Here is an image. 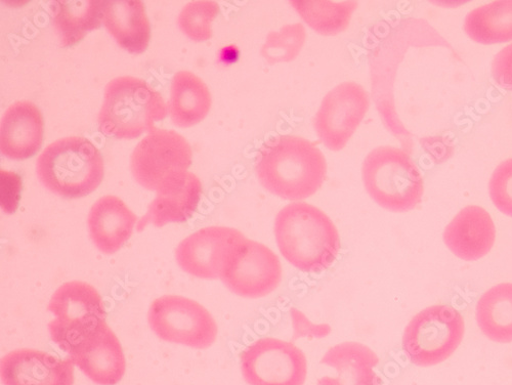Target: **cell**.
Listing matches in <instances>:
<instances>
[{
    "mask_svg": "<svg viewBox=\"0 0 512 385\" xmlns=\"http://www.w3.org/2000/svg\"><path fill=\"white\" fill-rule=\"evenodd\" d=\"M255 174L271 194L300 201L315 195L326 180L327 163L312 142L280 136L265 143L255 159Z\"/></svg>",
    "mask_w": 512,
    "mask_h": 385,
    "instance_id": "1",
    "label": "cell"
},
{
    "mask_svg": "<svg viewBox=\"0 0 512 385\" xmlns=\"http://www.w3.org/2000/svg\"><path fill=\"white\" fill-rule=\"evenodd\" d=\"M278 248L294 268L321 273L336 261L340 237L324 211L308 203H291L281 209L274 226Z\"/></svg>",
    "mask_w": 512,
    "mask_h": 385,
    "instance_id": "2",
    "label": "cell"
},
{
    "mask_svg": "<svg viewBox=\"0 0 512 385\" xmlns=\"http://www.w3.org/2000/svg\"><path fill=\"white\" fill-rule=\"evenodd\" d=\"M168 107L162 95L144 79L120 76L108 82L99 114L100 131L117 139H137L156 130Z\"/></svg>",
    "mask_w": 512,
    "mask_h": 385,
    "instance_id": "3",
    "label": "cell"
},
{
    "mask_svg": "<svg viewBox=\"0 0 512 385\" xmlns=\"http://www.w3.org/2000/svg\"><path fill=\"white\" fill-rule=\"evenodd\" d=\"M36 174L52 193L68 199L83 198L104 179V160L88 139L68 137L50 144L36 161Z\"/></svg>",
    "mask_w": 512,
    "mask_h": 385,
    "instance_id": "4",
    "label": "cell"
},
{
    "mask_svg": "<svg viewBox=\"0 0 512 385\" xmlns=\"http://www.w3.org/2000/svg\"><path fill=\"white\" fill-rule=\"evenodd\" d=\"M362 179L369 196L384 209L407 212L422 200L423 178L402 149L387 146L371 151L363 162Z\"/></svg>",
    "mask_w": 512,
    "mask_h": 385,
    "instance_id": "5",
    "label": "cell"
},
{
    "mask_svg": "<svg viewBox=\"0 0 512 385\" xmlns=\"http://www.w3.org/2000/svg\"><path fill=\"white\" fill-rule=\"evenodd\" d=\"M48 310L55 317L48 326L51 338L67 354L106 322L102 296L87 282L70 281L61 285L53 294Z\"/></svg>",
    "mask_w": 512,
    "mask_h": 385,
    "instance_id": "6",
    "label": "cell"
},
{
    "mask_svg": "<svg viewBox=\"0 0 512 385\" xmlns=\"http://www.w3.org/2000/svg\"><path fill=\"white\" fill-rule=\"evenodd\" d=\"M464 319L452 307L433 306L418 313L403 336V349L419 367L443 363L457 350L464 336Z\"/></svg>",
    "mask_w": 512,
    "mask_h": 385,
    "instance_id": "7",
    "label": "cell"
},
{
    "mask_svg": "<svg viewBox=\"0 0 512 385\" xmlns=\"http://www.w3.org/2000/svg\"><path fill=\"white\" fill-rule=\"evenodd\" d=\"M148 322L163 341L206 350L215 344L219 328L211 314L193 299L164 295L152 303Z\"/></svg>",
    "mask_w": 512,
    "mask_h": 385,
    "instance_id": "8",
    "label": "cell"
},
{
    "mask_svg": "<svg viewBox=\"0 0 512 385\" xmlns=\"http://www.w3.org/2000/svg\"><path fill=\"white\" fill-rule=\"evenodd\" d=\"M240 365L249 385H304L308 375L305 353L274 337L254 341L241 353Z\"/></svg>",
    "mask_w": 512,
    "mask_h": 385,
    "instance_id": "9",
    "label": "cell"
},
{
    "mask_svg": "<svg viewBox=\"0 0 512 385\" xmlns=\"http://www.w3.org/2000/svg\"><path fill=\"white\" fill-rule=\"evenodd\" d=\"M192 160V148L182 135L156 128L137 145L131 168L143 188L156 192L168 177L188 170Z\"/></svg>",
    "mask_w": 512,
    "mask_h": 385,
    "instance_id": "10",
    "label": "cell"
},
{
    "mask_svg": "<svg viewBox=\"0 0 512 385\" xmlns=\"http://www.w3.org/2000/svg\"><path fill=\"white\" fill-rule=\"evenodd\" d=\"M247 238L229 227H207L184 239L176 249L179 267L205 280L221 279L234 255Z\"/></svg>",
    "mask_w": 512,
    "mask_h": 385,
    "instance_id": "11",
    "label": "cell"
},
{
    "mask_svg": "<svg viewBox=\"0 0 512 385\" xmlns=\"http://www.w3.org/2000/svg\"><path fill=\"white\" fill-rule=\"evenodd\" d=\"M370 107L367 92L356 82L337 85L323 99L314 126L321 142L332 151L343 150Z\"/></svg>",
    "mask_w": 512,
    "mask_h": 385,
    "instance_id": "12",
    "label": "cell"
},
{
    "mask_svg": "<svg viewBox=\"0 0 512 385\" xmlns=\"http://www.w3.org/2000/svg\"><path fill=\"white\" fill-rule=\"evenodd\" d=\"M282 277V265L277 254L262 243L246 239L221 280L234 294L256 299L274 292Z\"/></svg>",
    "mask_w": 512,
    "mask_h": 385,
    "instance_id": "13",
    "label": "cell"
},
{
    "mask_svg": "<svg viewBox=\"0 0 512 385\" xmlns=\"http://www.w3.org/2000/svg\"><path fill=\"white\" fill-rule=\"evenodd\" d=\"M68 355L73 364L98 385H116L126 371L119 338L106 322L78 342Z\"/></svg>",
    "mask_w": 512,
    "mask_h": 385,
    "instance_id": "14",
    "label": "cell"
},
{
    "mask_svg": "<svg viewBox=\"0 0 512 385\" xmlns=\"http://www.w3.org/2000/svg\"><path fill=\"white\" fill-rule=\"evenodd\" d=\"M201 196L202 183L190 171L168 177L157 189L146 215L137 224L138 232L150 224L162 228L167 224L189 221L198 208Z\"/></svg>",
    "mask_w": 512,
    "mask_h": 385,
    "instance_id": "15",
    "label": "cell"
},
{
    "mask_svg": "<svg viewBox=\"0 0 512 385\" xmlns=\"http://www.w3.org/2000/svg\"><path fill=\"white\" fill-rule=\"evenodd\" d=\"M74 364L49 353L20 349L7 354L0 362L4 385H73Z\"/></svg>",
    "mask_w": 512,
    "mask_h": 385,
    "instance_id": "16",
    "label": "cell"
},
{
    "mask_svg": "<svg viewBox=\"0 0 512 385\" xmlns=\"http://www.w3.org/2000/svg\"><path fill=\"white\" fill-rule=\"evenodd\" d=\"M496 228L489 212L472 205L462 209L444 232V241L460 260L479 261L494 246Z\"/></svg>",
    "mask_w": 512,
    "mask_h": 385,
    "instance_id": "17",
    "label": "cell"
},
{
    "mask_svg": "<svg viewBox=\"0 0 512 385\" xmlns=\"http://www.w3.org/2000/svg\"><path fill=\"white\" fill-rule=\"evenodd\" d=\"M45 120L38 107L30 101L11 105L0 124V150L14 160L34 156L44 143Z\"/></svg>",
    "mask_w": 512,
    "mask_h": 385,
    "instance_id": "18",
    "label": "cell"
},
{
    "mask_svg": "<svg viewBox=\"0 0 512 385\" xmlns=\"http://www.w3.org/2000/svg\"><path fill=\"white\" fill-rule=\"evenodd\" d=\"M138 217L120 198L104 196L92 206L88 227L95 246L104 254L119 251L133 235Z\"/></svg>",
    "mask_w": 512,
    "mask_h": 385,
    "instance_id": "19",
    "label": "cell"
},
{
    "mask_svg": "<svg viewBox=\"0 0 512 385\" xmlns=\"http://www.w3.org/2000/svg\"><path fill=\"white\" fill-rule=\"evenodd\" d=\"M377 355L360 342L350 341L329 349L321 364L335 370V376H324L318 385H381L375 368Z\"/></svg>",
    "mask_w": 512,
    "mask_h": 385,
    "instance_id": "20",
    "label": "cell"
},
{
    "mask_svg": "<svg viewBox=\"0 0 512 385\" xmlns=\"http://www.w3.org/2000/svg\"><path fill=\"white\" fill-rule=\"evenodd\" d=\"M103 23L123 50L143 54L148 49L151 24L141 0L104 2Z\"/></svg>",
    "mask_w": 512,
    "mask_h": 385,
    "instance_id": "21",
    "label": "cell"
},
{
    "mask_svg": "<svg viewBox=\"0 0 512 385\" xmlns=\"http://www.w3.org/2000/svg\"><path fill=\"white\" fill-rule=\"evenodd\" d=\"M168 112L180 127L201 122L209 113L211 94L206 83L190 71H179L172 80Z\"/></svg>",
    "mask_w": 512,
    "mask_h": 385,
    "instance_id": "22",
    "label": "cell"
},
{
    "mask_svg": "<svg viewBox=\"0 0 512 385\" xmlns=\"http://www.w3.org/2000/svg\"><path fill=\"white\" fill-rule=\"evenodd\" d=\"M101 0H60L53 3L54 27L63 48L73 47L103 23Z\"/></svg>",
    "mask_w": 512,
    "mask_h": 385,
    "instance_id": "23",
    "label": "cell"
},
{
    "mask_svg": "<svg viewBox=\"0 0 512 385\" xmlns=\"http://www.w3.org/2000/svg\"><path fill=\"white\" fill-rule=\"evenodd\" d=\"M464 31L481 45L512 41V0H498L468 13Z\"/></svg>",
    "mask_w": 512,
    "mask_h": 385,
    "instance_id": "24",
    "label": "cell"
},
{
    "mask_svg": "<svg viewBox=\"0 0 512 385\" xmlns=\"http://www.w3.org/2000/svg\"><path fill=\"white\" fill-rule=\"evenodd\" d=\"M477 322L482 332L491 340L508 344L512 342V284L494 286L480 299Z\"/></svg>",
    "mask_w": 512,
    "mask_h": 385,
    "instance_id": "25",
    "label": "cell"
},
{
    "mask_svg": "<svg viewBox=\"0 0 512 385\" xmlns=\"http://www.w3.org/2000/svg\"><path fill=\"white\" fill-rule=\"evenodd\" d=\"M290 5L313 30L326 36L346 31L358 8L357 2L334 3L326 0H292Z\"/></svg>",
    "mask_w": 512,
    "mask_h": 385,
    "instance_id": "26",
    "label": "cell"
},
{
    "mask_svg": "<svg viewBox=\"0 0 512 385\" xmlns=\"http://www.w3.org/2000/svg\"><path fill=\"white\" fill-rule=\"evenodd\" d=\"M306 39V29L302 24L286 25L268 35L262 56L270 65L291 62L301 54Z\"/></svg>",
    "mask_w": 512,
    "mask_h": 385,
    "instance_id": "27",
    "label": "cell"
},
{
    "mask_svg": "<svg viewBox=\"0 0 512 385\" xmlns=\"http://www.w3.org/2000/svg\"><path fill=\"white\" fill-rule=\"evenodd\" d=\"M220 13V5L210 0L188 3L181 11L178 24L181 30L195 41H205L212 36V22Z\"/></svg>",
    "mask_w": 512,
    "mask_h": 385,
    "instance_id": "28",
    "label": "cell"
},
{
    "mask_svg": "<svg viewBox=\"0 0 512 385\" xmlns=\"http://www.w3.org/2000/svg\"><path fill=\"white\" fill-rule=\"evenodd\" d=\"M494 205L512 218V158L502 162L494 171L489 184Z\"/></svg>",
    "mask_w": 512,
    "mask_h": 385,
    "instance_id": "29",
    "label": "cell"
},
{
    "mask_svg": "<svg viewBox=\"0 0 512 385\" xmlns=\"http://www.w3.org/2000/svg\"><path fill=\"white\" fill-rule=\"evenodd\" d=\"M0 178H2V208L8 215H12L19 206L22 179L13 171L7 170L0 171Z\"/></svg>",
    "mask_w": 512,
    "mask_h": 385,
    "instance_id": "30",
    "label": "cell"
},
{
    "mask_svg": "<svg viewBox=\"0 0 512 385\" xmlns=\"http://www.w3.org/2000/svg\"><path fill=\"white\" fill-rule=\"evenodd\" d=\"M492 74L499 87L512 92V44L495 56Z\"/></svg>",
    "mask_w": 512,
    "mask_h": 385,
    "instance_id": "31",
    "label": "cell"
}]
</instances>
